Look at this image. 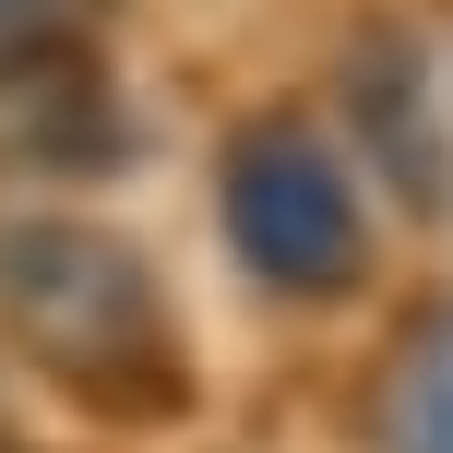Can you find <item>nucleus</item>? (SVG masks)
<instances>
[{"instance_id":"7ed1b4c3","label":"nucleus","mask_w":453,"mask_h":453,"mask_svg":"<svg viewBox=\"0 0 453 453\" xmlns=\"http://www.w3.org/2000/svg\"><path fill=\"white\" fill-rule=\"evenodd\" d=\"M358 119H370V156L406 203H453V132L430 108L418 48H358Z\"/></svg>"},{"instance_id":"f03ea898","label":"nucleus","mask_w":453,"mask_h":453,"mask_svg":"<svg viewBox=\"0 0 453 453\" xmlns=\"http://www.w3.org/2000/svg\"><path fill=\"white\" fill-rule=\"evenodd\" d=\"M215 203H226V250L263 274L274 298H346L370 274V215L346 156L311 132L298 108H263L215 167Z\"/></svg>"},{"instance_id":"f257e3e1","label":"nucleus","mask_w":453,"mask_h":453,"mask_svg":"<svg viewBox=\"0 0 453 453\" xmlns=\"http://www.w3.org/2000/svg\"><path fill=\"white\" fill-rule=\"evenodd\" d=\"M0 322L84 406H167L180 394L167 298L132 263V239H108V226H12L0 239Z\"/></svg>"},{"instance_id":"39448f33","label":"nucleus","mask_w":453,"mask_h":453,"mask_svg":"<svg viewBox=\"0 0 453 453\" xmlns=\"http://www.w3.org/2000/svg\"><path fill=\"white\" fill-rule=\"evenodd\" d=\"M24 12H36V0H0V36H12V24H24Z\"/></svg>"},{"instance_id":"20e7f679","label":"nucleus","mask_w":453,"mask_h":453,"mask_svg":"<svg viewBox=\"0 0 453 453\" xmlns=\"http://www.w3.org/2000/svg\"><path fill=\"white\" fill-rule=\"evenodd\" d=\"M382 453H453V322H430L406 346L394 406H382Z\"/></svg>"}]
</instances>
